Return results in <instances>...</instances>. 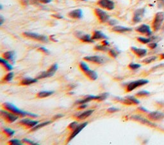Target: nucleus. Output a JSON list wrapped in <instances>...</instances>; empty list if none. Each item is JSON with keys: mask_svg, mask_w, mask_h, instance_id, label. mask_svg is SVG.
Wrapping results in <instances>:
<instances>
[{"mask_svg": "<svg viewBox=\"0 0 164 145\" xmlns=\"http://www.w3.org/2000/svg\"><path fill=\"white\" fill-rule=\"evenodd\" d=\"M3 107L5 109L8 111H10L17 115H19V116H29L32 117H36L37 116L36 114H34L21 110L17 108L16 105H14V104H12L11 103H9V102H5V103L3 104Z\"/></svg>", "mask_w": 164, "mask_h": 145, "instance_id": "nucleus-1", "label": "nucleus"}, {"mask_svg": "<svg viewBox=\"0 0 164 145\" xmlns=\"http://www.w3.org/2000/svg\"><path fill=\"white\" fill-rule=\"evenodd\" d=\"M164 20V12H159L155 15L153 22V28L154 31H158L160 29Z\"/></svg>", "mask_w": 164, "mask_h": 145, "instance_id": "nucleus-2", "label": "nucleus"}, {"mask_svg": "<svg viewBox=\"0 0 164 145\" xmlns=\"http://www.w3.org/2000/svg\"><path fill=\"white\" fill-rule=\"evenodd\" d=\"M148 83H149V81L146 79H140V80L135 81L131 82L127 85L126 91L128 92H131L133 90H134V89H136L137 88L143 86V85L148 84Z\"/></svg>", "mask_w": 164, "mask_h": 145, "instance_id": "nucleus-3", "label": "nucleus"}, {"mask_svg": "<svg viewBox=\"0 0 164 145\" xmlns=\"http://www.w3.org/2000/svg\"><path fill=\"white\" fill-rule=\"evenodd\" d=\"M94 14L96 15L99 21L101 23H105L109 21L110 16L108 15L106 12L100 8H95Z\"/></svg>", "mask_w": 164, "mask_h": 145, "instance_id": "nucleus-4", "label": "nucleus"}, {"mask_svg": "<svg viewBox=\"0 0 164 145\" xmlns=\"http://www.w3.org/2000/svg\"><path fill=\"white\" fill-rule=\"evenodd\" d=\"M23 35L26 37L32 38V39L38 40V41H41L43 42H47L48 41V38H47V37L42 35H39V34H37V33H31V32H24L23 33Z\"/></svg>", "mask_w": 164, "mask_h": 145, "instance_id": "nucleus-5", "label": "nucleus"}, {"mask_svg": "<svg viewBox=\"0 0 164 145\" xmlns=\"http://www.w3.org/2000/svg\"><path fill=\"white\" fill-rule=\"evenodd\" d=\"M1 117L8 123H13L18 119V116L12 113H8L7 111H1Z\"/></svg>", "mask_w": 164, "mask_h": 145, "instance_id": "nucleus-6", "label": "nucleus"}, {"mask_svg": "<svg viewBox=\"0 0 164 145\" xmlns=\"http://www.w3.org/2000/svg\"><path fill=\"white\" fill-rule=\"evenodd\" d=\"M98 5L108 10H112L115 7V4L112 0H99Z\"/></svg>", "mask_w": 164, "mask_h": 145, "instance_id": "nucleus-7", "label": "nucleus"}, {"mask_svg": "<svg viewBox=\"0 0 164 145\" xmlns=\"http://www.w3.org/2000/svg\"><path fill=\"white\" fill-rule=\"evenodd\" d=\"M130 119H131V120H132L139 122L140 123H142V124H144V125H147V126L151 127H157V125L155 124V123H154L153 122H151L150 121L147 120V119H146V118H144L143 117L139 116H131L130 117Z\"/></svg>", "mask_w": 164, "mask_h": 145, "instance_id": "nucleus-8", "label": "nucleus"}, {"mask_svg": "<svg viewBox=\"0 0 164 145\" xmlns=\"http://www.w3.org/2000/svg\"><path fill=\"white\" fill-rule=\"evenodd\" d=\"M88 125V123L87 122H85V123H81V124H79L77 126V127L76 128V129L75 130H73V132L72 133V134H71V135L69 136V138H68V140H67V143H69L71 141L72 139H74L76 136L80 132L83 130L84 128L87 126Z\"/></svg>", "mask_w": 164, "mask_h": 145, "instance_id": "nucleus-9", "label": "nucleus"}, {"mask_svg": "<svg viewBox=\"0 0 164 145\" xmlns=\"http://www.w3.org/2000/svg\"><path fill=\"white\" fill-rule=\"evenodd\" d=\"M83 59L85 61L89 62H92L97 64H102L104 63L106 59L105 58L100 56H86L83 58Z\"/></svg>", "mask_w": 164, "mask_h": 145, "instance_id": "nucleus-10", "label": "nucleus"}, {"mask_svg": "<svg viewBox=\"0 0 164 145\" xmlns=\"http://www.w3.org/2000/svg\"><path fill=\"white\" fill-rule=\"evenodd\" d=\"M146 12L145 8H139V9H137L134 12V15H133V21L135 23H138L141 21L142 18H143L144 14Z\"/></svg>", "mask_w": 164, "mask_h": 145, "instance_id": "nucleus-11", "label": "nucleus"}, {"mask_svg": "<svg viewBox=\"0 0 164 145\" xmlns=\"http://www.w3.org/2000/svg\"><path fill=\"white\" fill-rule=\"evenodd\" d=\"M136 31L141 34H144L147 36L151 35L152 32L151 31L150 27L147 24H142L136 28Z\"/></svg>", "mask_w": 164, "mask_h": 145, "instance_id": "nucleus-12", "label": "nucleus"}, {"mask_svg": "<svg viewBox=\"0 0 164 145\" xmlns=\"http://www.w3.org/2000/svg\"><path fill=\"white\" fill-rule=\"evenodd\" d=\"M91 100L101 101V95H98V96L88 95V96H86L83 99L76 101V104H80H80H86V103H87V102L91 101Z\"/></svg>", "mask_w": 164, "mask_h": 145, "instance_id": "nucleus-13", "label": "nucleus"}, {"mask_svg": "<svg viewBox=\"0 0 164 145\" xmlns=\"http://www.w3.org/2000/svg\"><path fill=\"white\" fill-rule=\"evenodd\" d=\"M148 117L153 121H160L164 118V113L159 111L151 112L148 114Z\"/></svg>", "mask_w": 164, "mask_h": 145, "instance_id": "nucleus-14", "label": "nucleus"}, {"mask_svg": "<svg viewBox=\"0 0 164 145\" xmlns=\"http://www.w3.org/2000/svg\"><path fill=\"white\" fill-rule=\"evenodd\" d=\"M131 50L132 52L136 54L138 57L142 58L145 56L147 54V50L144 49H140V48H135V47H131Z\"/></svg>", "mask_w": 164, "mask_h": 145, "instance_id": "nucleus-15", "label": "nucleus"}, {"mask_svg": "<svg viewBox=\"0 0 164 145\" xmlns=\"http://www.w3.org/2000/svg\"><path fill=\"white\" fill-rule=\"evenodd\" d=\"M68 16L72 19H81L83 16V12L81 9H75L69 13Z\"/></svg>", "mask_w": 164, "mask_h": 145, "instance_id": "nucleus-16", "label": "nucleus"}, {"mask_svg": "<svg viewBox=\"0 0 164 145\" xmlns=\"http://www.w3.org/2000/svg\"><path fill=\"white\" fill-rule=\"evenodd\" d=\"M19 123L21 125L28 127V128H33L35 127L36 125L38 124V122L37 121H33L29 119H23V120H21Z\"/></svg>", "mask_w": 164, "mask_h": 145, "instance_id": "nucleus-17", "label": "nucleus"}, {"mask_svg": "<svg viewBox=\"0 0 164 145\" xmlns=\"http://www.w3.org/2000/svg\"><path fill=\"white\" fill-rule=\"evenodd\" d=\"M92 38L94 40H105L107 39V37L100 31H94L93 32Z\"/></svg>", "mask_w": 164, "mask_h": 145, "instance_id": "nucleus-18", "label": "nucleus"}, {"mask_svg": "<svg viewBox=\"0 0 164 145\" xmlns=\"http://www.w3.org/2000/svg\"><path fill=\"white\" fill-rule=\"evenodd\" d=\"M132 30L131 28L121 26H116L112 28V31L117 33H125L128 31H131Z\"/></svg>", "mask_w": 164, "mask_h": 145, "instance_id": "nucleus-19", "label": "nucleus"}, {"mask_svg": "<svg viewBox=\"0 0 164 145\" xmlns=\"http://www.w3.org/2000/svg\"><path fill=\"white\" fill-rule=\"evenodd\" d=\"M93 112H94V110L86 111H85L83 113H80L79 114H78L76 116V118L78 119V120H84V119L90 116V115L92 114Z\"/></svg>", "mask_w": 164, "mask_h": 145, "instance_id": "nucleus-20", "label": "nucleus"}, {"mask_svg": "<svg viewBox=\"0 0 164 145\" xmlns=\"http://www.w3.org/2000/svg\"><path fill=\"white\" fill-rule=\"evenodd\" d=\"M15 56V52L14 51H7V52L4 53L2 54V56L4 59H5L7 61H14Z\"/></svg>", "mask_w": 164, "mask_h": 145, "instance_id": "nucleus-21", "label": "nucleus"}, {"mask_svg": "<svg viewBox=\"0 0 164 145\" xmlns=\"http://www.w3.org/2000/svg\"><path fill=\"white\" fill-rule=\"evenodd\" d=\"M78 37L80 38V40L83 42H87V43H92L94 42V40L89 35H86V34H81L80 35H78Z\"/></svg>", "mask_w": 164, "mask_h": 145, "instance_id": "nucleus-22", "label": "nucleus"}, {"mask_svg": "<svg viewBox=\"0 0 164 145\" xmlns=\"http://www.w3.org/2000/svg\"><path fill=\"white\" fill-rule=\"evenodd\" d=\"M84 74L86 75V76L88 77V78L92 81H96L98 79V74L94 70L89 69L87 72H85Z\"/></svg>", "mask_w": 164, "mask_h": 145, "instance_id": "nucleus-23", "label": "nucleus"}, {"mask_svg": "<svg viewBox=\"0 0 164 145\" xmlns=\"http://www.w3.org/2000/svg\"><path fill=\"white\" fill-rule=\"evenodd\" d=\"M38 79H33V78H25L23 79L22 81H21L20 84L22 85V86H28V85H30L32 84L35 83L37 81Z\"/></svg>", "mask_w": 164, "mask_h": 145, "instance_id": "nucleus-24", "label": "nucleus"}, {"mask_svg": "<svg viewBox=\"0 0 164 145\" xmlns=\"http://www.w3.org/2000/svg\"><path fill=\"white\" fill-rule=\"evenodd\" d=\"M8 61L6 60L5 59H4V58H0V63H1V65L5 67V69L8 70V71H11L13 69V67L12 66L10 65V64H9V63L8 62Z\"/></svg>", "mask_w": 164, "mask_h": 145, "instance_id": "nucleus-25", "label": "nucleus"}, {"mask_svg": "<svg viewBox=\"0 0 164 145\" xmlns=\"http://www.w3.org/2000/svg\"><path fill=\"white\" fill-rule=\"evenodd\" d=\"M54 92L51 91H42L38 92L37 94V97L40 99H42V98H46L47 97H49L50 95L53 94Z\"/></svg>", "mask_w": 164, "mask_h": 145, "instance_id": "nucleus-26", "label": "nucleus"}, {"mask_svg": "<svg viewBox=\"0 0 164 145\" xmlns=\"http://www.w3.org/2000/svg\"><path fill=\"white\" fill-rule=\"evenodd\" d=\"M51 123V122H50V121L42 122V123H40V124L36 125L35 127H33L30 131H32V132H33V131H35V130H38V129H41V128H42V127H45V126H46V125H49V123Z\"/></svg>", "mask_w": 164, "mask_h": 145, "instance_id": "nucleus-27", "label": "nucleus"}, {"mask_svg": "<svg viewBox=\"0 0 164 145\" xmlns=\"http://www.w3.org/2000/svg\"><path fill=\"white\" fill-rule=\"evenodd\" d=\"M153 39H154V38H146L144 37H138L137 40L139 42H141L142 44H148L149 42H151Z\"/></svg>", "mask_w": 164, "mask_h": 145, "instance_id": "nucleus-28", "label": "nucleus"}, {"mask_svg": "<svg viewBox=\"0 0 164 145\" xmlns=\"http://www.w3.org/2000/svg\"><path fill=\"white\" fill-rule=\"evenodd\" d=\"M57 70H58V65L57 64H53V65H51V67L47 71L48 72L49 74L53 75Z\"/></svg>", "mask_w": 164, "mask_h": 145, "instance_id": "nucleus-29", "label": "nucleus"}, {"mask_svg": "<svg viewBox=\"0 0 164 145\" xmlns=\"http://www.w3.org/2000/svg\"><path fill=\"white\" fill-rule=\"evenodd\" d=\"M3 133H5L8 137H12L15 134V131L12 130L11 129H8V128H5L3 129Z\"/></svg>", "mask_w": 164, "mask_h": 145, "instance_id": "nucleus-30", "label": "nucleus"}, {"mask_svg": "<svg viewBox=\"0 0 164 145\" xmlns=\"http://www.w3.org/2000/svg\"><path fill=\"white\" fill-rule=\"evenodd\" d=\"M13 77H14V73L12 72H9V73H8L5 77H4L3 81L5 82H9L10 81H12V79H13Z\"/></svg>", "mask_w": 164, "mask_h": 145, "instance_id": "nucleus-31", "label": "nucleus"}, {"mask_svg": "<svg viewBox=\"0 0 164 145\" xmlns=\"http://www.w3.org/2000/svg\"><path fill=\"white\" fill-rule=\"evenodd\" d=\"M79 66H80V68L81 69V70L83 71L84 73H85V72H87L89 69H90L89 68V67H88V65L84 62H80Z\"/></svg>", "mask_w": 164, "mask_h": 145, "instance_id": "nucleus-32", "label": "nucleus"}, {"mask_svg": "<svg viewBox=\"0 0 164 145\" xmlns=\"http://www.w3.org/2000/svg\"><path fill=\"white\" fill-rule=\"evenodd\" d=\"M157 56H151V57H149V58H147L146 59H144L143 61H142V62L146 63V64H149L150 63H151L154 61H155L157 59Z\"/></svg>", "mask_w": 164, "mask_h": 145, "instance_id": "nucleus-33", "label": "nucleus"}, {"mask_svg": "<svg viewBox=\"0 0 164 145\" xmlns=\"http://www.w3.org/2000/svg\"><path fill=\"white\" fill-rule=\"evenodd\" d=\"M94 49L96 50V51H109V48H108L107 46L103 45L95 46Z\"/></svg>", "mask_w": 164, "mask_h": 145, "instance_id": "nucleus-34", "label": "nucleus"}, {"mask_svg": "<svg viewBox=\"0 0 164 145\" xmlns=\"http://www.w3.org/2000/svg\"><path fill=\"white\" fill-rule=\"evenodd\" d=\"M109 54L111 57L114 58H116L118 56V53L114 49H110L109 51Z\"/></svg>", "mask_w": 164, "mask_h": 145, "instance_id": "nucleus-35", "label": "nucleus"}, {"mask_svg": "<svg viewBox=\"0 0 164 145\" xmlns=\"http://www.w3.org/2000/svg\"><path fill=\"white\" fill-rule=\"evenodd\" d=\"M141 65H139V64H136V63H130L128 65V67L131 70H137L138 69H139Z\"/></svg>", "mask_w": 164, "mask_h": 145, "instance_id": "nucleus-36", "label": "nucleus"}, {"mask_svg": "<svg viewBox=\"0 0 164 145\" xmlns=\"http://www.w3.org/2000/svg\"><path fill=\"white\" fill-rule=\"evenodd\" d=\"M126 97L128 98V99L129 100H131V102H132V103H133V104H135V105L139 104L140 102H139V100H138L136 99V98L133 97H131V96H127Z\"/></svg>", "mask_w": 164, "mask_h": 145, "instance_id": "nucleus-37", "label": "nucleus"}, {"mask_svg": "<svg viewBox=\"0 0 164 145\" xmlns=\"http://www.w3.org/2000/svg\"><path fill=\"white\" fill-rule=\"evenodd\" d=\"M149 94H150V93L148 91H141V92H138L136 94V96L141 97H145L147 95H149Z\"/></svg>", "mask_w": 164, "mask_h": 145, "instance_id": "nucleus-38", "label": "nucleus"}, {"mask_svg": "<svg viewBox=\"0 0 164 145\" xmlns=\"http://www.w3.org/2000/svg\"><path fill=\"white\" fill-rule=\"evenodd\" d=\"M8 144H13V145H21L22 143H21L19 140L18 139H12L8 142Z\"/></svg>", "mask_w": 164, "mask_h": 145, "instance_id": "nucleus-39", "label": "nucleus"}, {"mask_svg": "<svg viewBox=\"0 0 164 145\" xmlns=\"http://www.w3.org/2000/svg\"><path fill=\"white\" fill-rule=\"evenodd\" d=\"M79 124L77 122H72L71 123H70L69 125L68 126V128L71 130H75L76 128L77 127V126Z\"/></svg>", "mask_w": 164, "mask_h": 145, "instance_id": "nucleus-40", "label": "nucleus"}, {"mask_svg": "<svg viewBox=\"0 0 164 145\" xmlns=\"http://www.w3.org/2000/svg\"><path fill=\"white\" fill-rule=\"evenodd\" d=\"M23 142L27 143V144H32V145L38 144L37 143L33 142V141H32L30 140V139H23Z\"/></svg>", "mask_w": 164, "mask_h": 145, "instance_id": "nucleus-41", "label": "nucleus"}, {"mask_svg": "<svg viewBox=\"0 0 164 145\" xmlns=\"http://www.w3.org/2000/svg\"><path fill=\"white\" fill-rule=\"evenodd\" d=\"M157 5L158 8H164V0H157Z\"/></svg>", "mask_w": 164, "mask_h": 145, "instance_id": "nucleus-42", "label": "nucleus"}, {"mask_svg": "<svg viewBox=\"0 0 164 145\" xmlns=\"http://www.w3.org/2000/svg\"><path fill=\"white\" fill-rule=\"evenodd\" d=\"M118 111H119V109L118 108H114V107H112V108H110L109 109H107V112H109L110 113H115Z\"/></svg>", "mask_w": 164, "mask_h": 145, "instance_id": "nucleus-43", "label": "nucleus"}, {"mask_svg": "<svg viewBox=\"0 0 164 145\" xmlns=\"http://www.w3.org/2000/svg\"><path fill=\"white\" fill-rule=\"evenodd\" d=\"M148 47L150 48V49H155L157 47V43H154V42H153V43H151V44H148Z\"/></svg>", "mask_w": 164, "mask_h": 145, "instance_id": "nucleus-44", "label": "nucleus"}, {"mask_svg": "<svg viewBox=\"0 0 164 145\" xmlns=\"http://www.w3.org/2000/svg\"><path fill=\"white\" fill-rule=\"evenodd\" d=\"M38 50L42 51V52H43V53H44L46 54H49V51L48 50H47V49H46L45 48H40L39 49H38Z\"/></svg>", "mask_w": 164, "mask_h": 145, "instance_id": "nucleus-45", "label": "nucleus"}, {"mask_svg": "<svg viewBox=\"0 0 164 145\" xmlns=\"http://www.w3.org/2000/svg\"><path fill=\"white\" fill-rule=\"evenodd\" d=\"M117 23V21H115V20H110V21H109V24L110 26H114V25H115Z\"/></svg>", "mask_w": 164, "mask_h": 145, "instance_id": "nucleus-46", "label": "nucleus"}, {"mask_svg": "<svg viewBox=\"0 0 164 145\" xmlns=\"http://www.w3.org/2000/svg\"><path fill=\"white\" fill-rule=\"evenodd\" d=\"M38 1H39L40 3H44V4H47V3H49L51 1V0H37Z\"/></svg>", "mask_w": 164, "mask_h": 145, "instance_id": "nucleus-47", "label": "nucleus"}, {"mask_svg": "<svg viewBox=\"0 0 164 145\" xmlns=\"http://www.w3.org/2000/svg\"><path fill=\"white\" fill-rule=\"evenodd\" d=\"M102 45H105V46H108V45H110V44H109V42H108V40H103V41H102Z\"/></svg>", "mask_w": 164, "mask_h": 145, "instance_id": "nucleus-48", "label": "nucleus"}, {"mask_svg": "<svg viewBox=\"0 0 164 145\" xmlns=\"http://www.w3.org/2000/svg\"><path fill=\"white\" fill-rule=\"evenodd\" d=\"M52 16L54 17V18H57V19H59L63 18V17H62V16L60 15H58V14H53Z\"/></svg>", "mask_w": 164, "mask_h": 145, "instance_id": "nucleus-49", "label": "nucleus"}, {"mask_svg": "<svg viewBox=\"0 0 164 145\" xmlns=\"http://www.w3.org/2000/svg\"><path fill=\"white\" fill-rule=\"evenodd\" d=\"M86 107H87V105H86L85 104H80V105L79 106V108H78V109H85V108H86Z\"/></svg>", "mask_w": 164, "mask_h": 145, "instance_id": "nucleus-50", "label": "nucleus"}, {"mask_svg": "<svg viewBox=\"0 0 164 145\" xmlns=\"http://www.w3.org/2000/svg\"><path fill=\"white\" fill-rule=\"evenodd\" d=\"M62 116H63V115L62 114H58V115H56V116H54V119H56V118H61Z\"/></svg>", "mask_w": 164, "mask_h": 145, "instance_id": "nucleus-51", "label": "nucleus"}, {"mask_svg": "<svg viewBox=\"0 0 164 145\" xmlns=\"http://www.w3.org/2000/svg\"><path fill=\"white\" fill-rule=\"evenodd\" d=\"M139 109L141 110V111H144V112H147V111H148V110H147L146 109H145V108H143V107H140V108H139Z\"/></svg>", "mask_w": 164, "mask_h": 145, "instance_id": "nucleus-52", "label": "nucleus"}, {"mask_svg": "<svg viewBox=\"0 0 164 145\" xmlns=\"http://www.w3.org/2000/svg\"><path fill=\"white\" fill-rule=\"evenodd\" d=\"M21 3L24 2V5H27V4H28L27 0H21Z\"/></svg>", "mask_w": 164, "mask_h": 145, "instance_id": "nucleus-53", "label": "nucleus"}, {"mask_svg": "<svg viewBox=\"0 0 164 145\" xmlns=\"http://www.w3.org/2000/svg\"><path fill=\"white\" fill-rule=\"evenodd\" d=\"M0 19H1V23H0V24H2L3 23V21H4V19L2 16H1V18H0Z\"/></svg>", "mask_w": 164, "mask_h": 145, "instance_id": "nucleus-54", "label": "nucleus"}, {"mask_svg": "<svg viewBox=\"0 0 164 145\" xmlns=\"http://www.w3.org/2000/svg\"><path fill=\"white\" fill-rule=\"evenodd\" d=\"M161 57H162V58L164 59V54H162L161 55Z\"/></svg>", "mask_w": 164, "mask_h": 145, "instance_id": "nucleus-55", "label": "nucleus"}, {"mask_svg": "<svg viewBox=\"0 0 164 145\" xmlns=\"http://www.w3.org/2000/svg\"><path fill=\"white\" fill-rule=\"evenodd\" d=\"M82 1H86V0H82Z\"/></svg>", "mask_w": 164, "mask_h": 145, "instance_id": "nucleus-56", "label": "nucleus"}]
</instances>
